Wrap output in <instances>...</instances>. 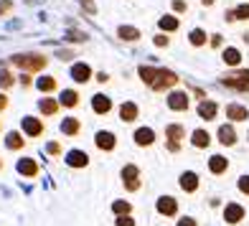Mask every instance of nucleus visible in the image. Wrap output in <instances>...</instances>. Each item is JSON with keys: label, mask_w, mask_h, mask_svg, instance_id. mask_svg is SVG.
<instances>
[{"label": "nucleus", "mask_w": 249, "mask_h": 226, "mask_svg": "<svg viewBox=\"0 0 249 226\" xmlns=\"http://www.w3.org/2000/svg\"><path fill=\"white\" fill-rule=\"evenodd\" d=\"M46 150H49V155H59V153H61V145H59V142H49Z\"/></svg>", "instance_id": "obj_40"}, {"label": "nucleus", "mask_w": 249, "mask_h": 226, "mask_svg": "<svg viewBox=\"0 0 249 226\" xmlns=\"http://www.w3.org/2000/svg\"><path fill=\"white\" fill-rule=\"evenodd\" d=\"M191 43H194V46H203V43H206V33H203L201 28H196V31H191Z\"/></svg>", "instance_id": "obj_34"}, {"label": "nucleus", "mask_w": 249, "mask_h": 226, "mask_svg": "<svg viewBox=\"0 0 249 226\" xmlns=\"http://www.w3.org/2000/svg\"><path fill=\"white\" fill-rule=\"evenodd\" d=\"M3 109H8V97L0 92V112H3Z\"/></svg>", "instance_id": "obj_45"}, {"label": "nucleus", "mask_w": 249, "mask_h": 226, "mask_svg": "<svg viewBox=\"0 0 249 226\" xmlns=\"http://www.w3.org/2000/svg\"><path fill=\"white\" fill-rule=\"evenodd\" d=\"M168 43H171V38L163 36V33H158V36H155V46H168Z\"/></svg>", "instance_id": "obj_41"}, {"label": "nucleus", "mask_w": 249, "mask_h": 226, "mask_svg": "<svg viewBox=\"0 0 249 226\" xmlns=\"http://www.w3.org/2000/svg\"><path fill=\"white\" fill-rule=\"evenodd\" d=\"M186 8H188V5L183 3V0H173V10H176V13H183Z\"/></svg>", "instance_id": "obj_43"}, {"label": "nucleus", "mask_w": 249, "mask_h": 226, "mask_svg": "<svg viewBox=\"0 0 249 226\" xmlns=\"http://www.w3.org/2000/svg\"><path fill=\"white\" fill-rule=\"evenodd\" d=\"M221 84L229 87V89H236V92H247V89H249V69L226 74V76L221 79Z\"/></svg>", "instance_id": "obj_2"}, {"label": "nucleus", "mask_w": 249, "mask_h": 226, "mask_svg": "<svg viewBox=\"0 0 249 226\" xmlns=\"http://www.w3.org/2000/svg\"><path fill=\"white\" fill-rule=\"evenodd\" d=\"M224 219L229 221V224H239L244 219V209L239 206V203H229L226 211H224Z\"/></svg>", "instance_id": "obj_12"}, {"label": "nucleus", "mask_w": 249, "mask_h": 226, "mask_svg": "<svg viewBox=\"0 0 249 226\" xmlns=\"http://www.w3.org/2000/svg\"><path fill=\"white\" fill-rule=\"evenodd\" d=\"M36 87L41 89L43 94H51V92H56V87H59V82H56L53 76H43V79H38V82H36Z\"/></svg>", "instance_id": "obj_24"}, {"label": "nucleus", "mask_w": 249, "mask_h": 226, "mask_svg": "<svg viewBox=\"0 0 249 226\" xmlns=\"http://www.w3.org/2000/svg\"><path fill=\"white\" fill-rule=\"evenodd\" d=\"M59 104H61V102H56V99H51V97H43V99L38 102V109H41V115L53 117L56 112H59Z\"/></svg>", "instance_id": "obj_15"}, {"label": "nucleus", "mask_w": 249, "mask_h": 226, "mask_svg": "<svg viewBox=\"0 0 249 226\" xmlns=\"http://www.w3.org/2000/svg\"><path fill=\"white\" fill-rule=\"evenodd\" d=\"M234 13H236V20H249V5H247V3L239 5V8L234 10Z\"/></svg>", "instance_id": "obj_35"}, {"label": "nucleus", "mask_w": 249, "mask_h": 226, "mask_svg": "<svg viewBox=\"0 0 249 226\" xmlns=\"http://www.w3.org/2000/svg\"><path fill=\"white\" fill-rule=\"evenodd\" d=\"M219 142H221V145H226V148L236 142V132H234V127H231V125H221V127H219Z\"/></svg>", "instance_id": "obj_21"}, {"label": "nucleus", "mask_w": 249, "mask_h": 226, "mask_svg": "<svg viewBox=\"0 0 249 226\" xmlns=\"http://www.w3.org/2000/svg\"><path fill=\"white\" fill-rule=\"evenodd\" d=\"M115 224H117V226H135V221L130 219V213H124V216H117Z\"/></svg>", "instance_id": "obj_36"}, {"label": "nucleus", "mask_w": 249, "mask_h": 226, "mask_svg": "<svg viewBox=\"0 0 249 226\" xmlns=\"http://www.w3.org/2000/svg\"><path fill=\"white\" fill-rule=\"evenodd\" d=\"M191 142H194V148L203 150V148H209V145H211V138H209L206 130H196L194 135H191Z\"/></svg>", "instance_id": "obj_22"}, {"label": "nucleus", "mask_w": 249, "mask_h": 226, "mask_svg": "<svg viewBox=\"0 0 249 226\" xmlns=\"http://www.w3.org/2000/svg\"><path fill=\"white\" fill-rule=\"evenodd\" d=\"M158 26H160L165 33H173V31H178V18H173V16H163L160 20H158Z\"/></svg>", "instance_id": "obj_27"}, {"label": "nucleus", "mask_w": 249, "mask_h": 226, "mask_svg": "<svg viewBox=\"0 0 249 226\" xmlns=\"http://www.w3.org/2000/svg\"><path fill=\"white\" fill-rule=\"evenodd\" d=\"M92 109L97 112V115H109L112 112V99L105 97V94H94L92 97Z\"/></svg>", "instance_id": "obj_8"}, {"label": "nucleus", "mask_w": 249, "mask_h": 226, "mask_svg": "<svg viewBox=\"0 0 249 226\" xmlns=\"http://www.w3.org/2000/svg\"><path fill=\"white\" fill-rule=\"evenodd\" d=\"M23 132L28 138H38V135H43V122L36 120V117H26L23 120Z\"/></svg>", "instance_id": "obj_11"}, {"label": "nucleus", "mask_w": 249, "mask_h": 226, "mask_svg": "<svg viewBox=\"0 0 249 226\" xmlns=\"http://www.w3.org/2000/svg\"><path fill=\"white\" fill-rule=\"evenodd\" d=\"M226 168H229V160H226L224 155H213L211 160H209V171H211V173H216V175H221Z\"/></svg>", "instance_id": "obj_23"}, {"label": "nucleus", "mask_w": 249, "mask_h": 226, "mask_svg": "<svg viewBox=\"0 0 249 226\" xmlns=\"http://www.w3.org/2000/svg\"><path fill=\"white\" fill-rule=\"evenodd\" d=\"M117 36H120L122 41H138V38H140V31L132 28V26H120V28H117Z\"/></svg>", "instance_id": "obj_25"}, {"label": "nucleus", "mask_w": 249, "mask_h": 226, "mask_svg": "<svg viewBox=\"0 0 249 226\" xmlns=\"http://www.w3.org/2000/svg\"><path fill=\"white\" fill-rule=\"evenodd\" d=\"M239 191L249 196V175H242V178H239Z\"/></svg>", "instance_id": "obj_37"}, {"label": "nucleus", "mask_w": 249, "mask_h": 226, "mask_svg": "<svg viewBox=\"0 0 249 226\" xmlns=\"http://www.w3.org/2000/svg\"><path fill=\"white\" fill-rule=\"evenodd\" d=\"M71 79L76 84H87L89 79H92V69H89L87 64H74L71 66Z\"/></svg>", "instance_id": "obj_9"}, {"label": "nucleus", "mask_w": 249, "mask_h": 226, "mask_svg": "<svg viewBox=\"0 0 249 226\" xmlns=\"http://www.w3.org/2000/svg\"><path fill=\"white\" fill-rule=\"evenodd\" d=\"M0 168H3V160H0Z\"/></svg>", "instance_id": "obj_49"}, {"label": "nucleus", "mask_w": 249, "mask_h": 226, "mask_svg": "<svg viewBox=\"0 0 249 226\" xmlns=\"http://www.w3.org/2000/svg\"><path fill=\"white\" fill-rule=\"evenodd\" d=\"M66 163H69L71 168H87L89 165V155L82 153V150H71L69 155H66Z\"/></svg>", "instance_id": "obj_14"}, {"label": "nucleus", "mask_w": 249, "mask_h": 226, "mask_svg": "<svg viewBox=\"0 0 249 226\" xmlns=\"http://www.w3.org/2000/svg\"><path fill=\"white\" fill-rule=\"evenodd\" d=\"M135 142L140 145V148H150V145L155 142V132L150 127H140L135 130Z\"/></svg>", "instance_id": "obj_10"}, {"label": "nucleus", "mask_w": 249, "mask_h": 226, "mask_svg": "<svg viewBox=\"0 0 249 226\" xmlns=\"http://www.w3.org/2000/svg\"><path fill=\"white\" fill-rule=\"evenodd\" d=\"M180 188H183L186 191V193H194V191L198 188V175L196 173H183V175H180Z\"/></svg>", "instance_id": "obj_19"}, {"label": "nucleus", "mask_w": 249, "mask_h": 226, "mask_svg": "<svg viewBox=\"0 0 249 226\" xmlns=\"http://www.w3.org/2000/svg\"><path fill=\"white\" fill-rule=\"evenodd\" d=\"M97 82H99V84H105V82H109V76L102 71V74H97Z\"/></svg>", "instance_id": "obj_47"}, {"label": "nucleus", "mask_w": 249, "mask_h": 226, "mask_svg": "<svg viewBox=\"0 0 249 226\" xmlns=\"http://www.w3.org/2000/svg\"><path fill=\"white\" fill-rule=\"evenodd\" d=\"M216 112H219L216 102H206V99H203L198 104V117L201 120H213V117H216Z\"/></svg>", "instance_id": "obj_17"}, {"label": "nucleus", "mask_w": 249, "mask_h": 226, "mask_svg": "<svg viewBox=\"0 0 249 226\" xmlns=\"http://www.w3.org/2000/svg\"><path fill=\"white\" fill-rule=\"evenodd\" d=\"M155 76H158V69H153V66H140V79H142L148 87H153Z\"/></svg>", "instance_id": "obj_30"}, {"label": "nucleus", "mask_w": 249, "mask_h": 226, "mask_svg": "<svg viewBox=\"0 0 249 226\" xmlns=\"http://www.w3.org/2000/svg\"><path fill=\"white\" fill-rule=\"evenodd\" d=\"M201 3H203V5H213L216 0H201Z\"/></svg>", "instance_id": "obj_48"}, {"label": "nucleus", "mask_w": 249, "mask_h": 226, "mask_svg": "<svg viewBox=\"0 0 249 226\" xmlns=\"http://www.w3.org/2000/svg\"><path fill=\"white\" fill-rule=\"evenodd\" d=\"M158 213H163V216H176L178 213V201L171 198V196L158 198Z\"/></svg>", "instance_id": "obj_6"}, {"label": "nucleus", "mask_w": 249, "mask_h": 226, "mask_svg": "<svg viewBox=\"0 0 249 226\" xmlns=\"http://www.w3.org/2000/svg\"><path fill=\"white\" fill-rule=\"evenodd\" d=\"M138 115H140V109H138V104H132V102H124L120 107V120L122 122H135Z\"/></svg>", "instance_id": "obj_13"}, {"label": "nucleus", "mask_w": 249, "mask_h": 226, "mask_svg": "<svg viewBox=\"0 0 249 226\" xmlns=\"http://www.w3.org/2000/svg\"><path fill=\"white\" fill-rule=\"evenodd\" d=\"M122 183L127 191H138L140 188V168L138 165H124L122 168Z\"/></svg>", "instance_id": "obj_4"}, {"label": "nucleus", "mask_w": 249, "mask_h": 226, "mask_svg": "<svg viewBox=\"0 0 249 226\" xmlns=\"http://www.w3.org/2000/svg\"><path fill=\"white\" fill-rule=\"evenodd\" d=\"M18 173H20V175H28V178L38 175V163H36V160H31V157H26V160H20V163H18Z\"/></svg>", "instance_id": "obj_20"}, {"label": "nucleus", "mask_w": 249, "mask_h": 226, "mask_svg": "<svg viewBox=\"0 0 249 226\" xmlns=\"http://www.w3.org/2000/svg\"><path fill=\"white\" fill-rule=\"evenodd\" d=\"M10 64H16L18 69H23V71H41V69H46L49 66V59L43 53H16V56H10Z\"/></svg>", "instance_id": "obj_1"}, {"label": "nucleus", "mask_w": 249, "mask_h": 226, "mask_svg": "<svg viewBox=\"0 0 249 226\" xmlns=\"http://www.w3.org/2000/svg\"><path fill=\"white\" fill-rule=\"evenodd\" d=\"M82 8H84V10H87V13H92V16H94V13H97V5H94V3H92V0H82Z\"/></svg>", "instance_id": "obj_39"}, {"label": "nucleus", "mask_w": 249, "mask_h": 226, "mask_svg": "<svg viewBox=\"0 0 249 226\" xmlns=\"http://www.w3.org/2000/svg\"><path fill=\"white\" fill-rule=\"evenodd\" d=\"M112 211H115L117 216H124V213L132 211V206H130L127 201H115V203H112Z\"/></svg>", "instance_id": "obj_33"}, {"label": "nucleus", "mask_w": 249, "mask_h": 226, "mask_svg": "<svg viewBox=\"0 0 249 226\" xmlns=\"http://www.w3.org/2000/svg\"><path fill=\"white\" fill-rule=\"evenodd\" d=\"M79 130H82V120H79V117H66V120L61 122V132L69 135V138L79 135Z\"/></svg>", "instance_id": "obj_16"}, {"label": "nucleus", "mask_w": 249, "mask_h": 226, "mask_svg": "<svg viewBox=\"0 0 249 226\" xmlns=\"http://www.w3.org/2000/svg\"><path fill=\"white\" fill-rule=\"evenodd\" d=\"M183 135H186V130L180 127V125H168V127H165V138H168V140H173V142L183 140Z\"/></svg>", "instance_id": "obj_29"}, {"label": "nucleus", "mask_w": 249, "mask_h": 226, "mask_svg": "<svg viewBox=\"0 0 249 226\" xmlns=\"http://www.w3.org/2000/svg\"><path fill=\"white\" fill-rule=\"evenodd\" d=\"M178 226H196V221L186 216V219H180V221H178Z\"/></svg>", "instance_id": "obj_46"}, {"label": "nucleus", "mask_w": 249, "mask_h": 226, "mask_svg": "<svg viewBox=\"0 0 249 226\" xmlns=\"http://www.w3.org/2000/svg\"><path fill=\"white\" fill-rule=\"evenodd\" d=\"M10 8H13V3H10V0H3V3H0V16L10 13Z\"/></svg>", "instance_id": "obj_42"}, {"label": "nucleus", "mask_w": 249, "mask_h": 226, "mask_svg": "<svg viewBox=\"0 0 249 226\" xmlns=\"http://www.w3.org/2000/svg\"><path fill=\"white\" fill-rule=\"evenodd\" d=\"M5 145L10 150H20L26 145V140H23V135L20 132H8V140H5Z\"/></svg>", "instance_id": "obj_26"}, {"label": "nucleus", "mask_w": 249, "mask_h": 226, "mask_svg": "<svg viewBox=\"0 0 249 226\" xmlns=\"http://www.w3.org/2000/svg\"><path fill=\"white\" fill-rule=\"evenodd\" d=\"M13 84H16V76H13V74H10L8 69L0 71V89H10Z\"/></svg>", "instance_id": "obj_32"}, {"label": "nucleus", "mask_w": 249, "mask_h": 226, "mask_svg": "<svg viewBox=\"0 0 249 226\" xmlns=\"http://www.w3.org/2000/svg\"><path fill=\"white\" fill-rule=\"evenodd\" d=\"M168 107H171L173 112H186L188 109V94L186 92H173L171 97H168Z\"/></svg>", "instance_id": "obj_7"}, {"label": "nucleus", "mask_w": 249, "mask_h": 226, "mask_svg": "<svg viewBox=\"0 0 249 226\" xmlns=\"http://www.w3.org/2000/svg\"><path fill=\"white\" fill-rule=\"evenodd\" d=\"M94 142H97V148L105 150V153H112V150L117 148V138H115L112 132H97Z\"/></svg>", "instance_id": "obj_5"}, {"label": "nucleus", "mask_w": 249, "mask_h": 226, "mask_svg": "<svg viewBox=\"0 0 249 226\" xmlns=\"http://www.w3.org/2000/svg\"><path fill=\"white\" fill-rule=\"evenodd\" d=\"M221 43H224V38L219 36V33H213V36H211V46L213 49H221Z\"/></svg>", "instance_id": "obj_44"}, {"label": "nucleus", "mask_w": 249, "mask_h": 226, "mask_svg": "<svg viewBox=\"0 0 249 226\" xmlns=\"http://www.w3.org/2000/svg\"><path fill=\"white\" fill-rule=\"evenodd\" d=\"M178 82H180L178 74L168 71V69H158V76H155V82H153V89H155V92H163V89L176 87Z\"/></svg>", "instance_id": "obj_3"}, {"label": "nucleus", "mask_w": 249, "mask_h": 226, "mask_svg": "<svg viewBox=\"0 0 249 226\" xmlns=\"http://www.w3.org/2000/svg\"><path fill=\"white\" fill-rule=\"evenodd\" d=\"M59 102H61L64 107H76L79 104V94L74 92V89H64V94H61Z\"/></svg>", "instance_id": "obj_28"}, {"label": "nucleus", "mask_w": 249, "mask_h": 226, "mask_svg": "<svg viewBox=\"0 0 249 226\" xmlns=\"http://www.w3.org/2000/svg\"><path fill=\"white\" fill-rule=\"evenodd\" d=\"M20 84H23V89H28L33 84V79H31V71H23L20 74Z\"/></svg>", "instance_id": "obj_38"}, {"label": "nucleus", "mask_w": 249, "mask_h": 226, "mask_svg": "<svg viewBox=\"0 0 249 226\" xmlns=\"http://www.w3.org/2000/svg\"><path fill=\"white\" fill-rule=\"evenodd\" d=\"M226 117L234 120V122H244V120L249 117V112H247V107H242V104H229V107H226Z\"/></svg>", "instance_id": "obj_18"}, {"label": "nucleus", "mask_w": 249, "mask_h": 226, "mask_svg": "<svg viewBox=\"0 0 249 226\" xmlns=\"http://www.w3.org/2000/svg\"><path fill=\"white\" fill-rule=\"evenodd\" d=\"M224 61L229 64V66H239V61H242V53L236 51V49H224Z\"/></svg>", "instance_id": "obj_31"}]
</instances>
